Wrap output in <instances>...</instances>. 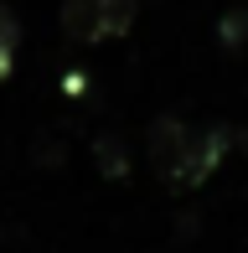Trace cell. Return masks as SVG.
Instances as JSON below:
<instances>
[{
    "instance_id": "cell-3",
    "label": "cell",
    "mask_w": 248,
    "mask_h": 253,
    "mask_svg": "<svg viewBox=\"0 0 248 253\" xmlns=\"http://www.w3.org/2000/svg\"><path fill=\"white\" fill-rule=\"evenodd\" d=\"M16 42H21V21L10 5H0V78L10 73V62H16Z\"/></svg>"
},
{
    "instance_id": "cell-2",
    "label": "cell",
    "mask_w": 248,
    "mask_h": 253,
    "mask_svg": "<svg viewBox=\"0 0 248 253\" xmlns=\"http://www.w3.org/2000/svg\"><path fill=\"white\" fill-rule=\"evenodd\" d=\"M134 0H62V31L73 42H109L129 31Z\"/></svg>"
},
{
    "instance_id": "cell-4",
    "label": "cell",
    "mask_w": 248,
    "mask_h": 253,
    "mask_svg": "<svg viewBox=\"0 0 248 253\" xmlns=\"http://www.w3.org/2000/svg\"><path fill=\"white\" fill-rule=\"evenodd\" d=\"M98 150H104V155H98V166H104L109 176H124V160H119V140H114V134H104Z\"/></svg>"
},
{
    "instance_id": "cell-1",
    "label": "cell",
    "mask_w": 248,
    "mask_h": 253,
    "mask_svg": "<svg viewBox=\"0 0 248 253\" xmlns=\"http://www.w3.org/2000/svg\"><path fill=\"white\" fill-rule=\"evenodd\" d=\"M222 150H228V129H197V124L171 119V114H161L150 124V160L176 186H202L217 170Z\"/></svg>"
}]
</instances>
